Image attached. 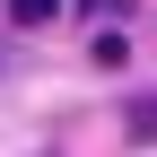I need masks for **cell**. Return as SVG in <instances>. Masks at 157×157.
Wrapping results in <instances>:
<instances>
[{
	"label": "cell",
	"instance_id": "4",
	"mask_svg": "<svg viewBox=\"0 0 157 157\" xmlns=\"http://www.w3.org/2000/svg\"><path fill=\"white\" fill-rule=\"evenodd\" d=\"M0 70H9V61H0Z\"/></svg>",
	"mask_w": 157,
	"mask_h": 157
},
{
	"label": "cell",
	"instance_id": "2",
	"mask_svg": "<svg viewBox=\"0 0 157 157\" xmlns=\"http://www.w3.org/2000/svg\"><path fill=\"white\" fill-rule=\"evenodd\" d=\"M70 0H9V26H52Z\"/></svg>",
	"mask_w": 157,
	"mask_h": 157
},
{
	"label": "cell",
	"instance_id": "3",
	"mask_svg": "<svg viewBox=\"0 0 157 157\" xmlns=\"http://www.w3.org/2000/svg\"><path fill=\"white\" fill-rule=\"evenodd\" d=\"M122 52H131L122 35H96V44H87V61H96V70H122Z\"/></svg>",
	"mask_w": 157,
	"mask_h": 157
},
{
	"label": "cell",
	"instance_id": "1",
	"mask_svg": "<svg viewBox=\"0 0 157 157\" xmlns=\"http://www.w3.org/2000/svg\"><path fill=\"white\" fill-rule=\"evenodd\" d=\"M122 131H131V140H148V148H157V96H131V105H122Z\"/></svg>",
	"mask_w": 157,
	"mask_h": 157
}]
</instances>
